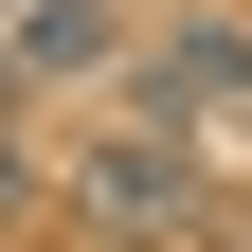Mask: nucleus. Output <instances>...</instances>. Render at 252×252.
Returning a JSON list of instances; mask_svg holds the SVG:
<instances>
[{"label": "nucleus", "mask_w": 252, "mask_h": 252, "mask_svg": "<svg viewBox=\"0 0 252 252\" xmlns=\"http://www.w3.org/2000/svg\"><path fill=\"white\" fill-rule=\"evenodd\" d=\"M126 126H162L180 162H252V18H180L162 54L126 36Z\"/></svg>", "instance_id": "f03ea898"}, {"label": "nucleus", "mask_w": 252, "mask_h": 252, "mask_svg": "<svg viewBox=\"0 0 252 252\" xmlns=\"http://www.w3.org/2000/svg\"><path fill=\"white\" fill-rule=\"evenodd\" d=\"M36 198L72 216V234H108V252H180L198 234V162H180L162 126H90L72 162H36Z\"/></svg>", "instance_id": "f257e3e1"}, {"label": "nucleus", "mask_w": 252, "mask_h": 252, "mask_svg": "<svg viewBox=\"0 0 252 252\" xmlns=\"http://www.w3.org/2000/svg\"><path fill=\"white\" fill-rule=\"evenodd\" d=\"M126 72V0H0V90H90Z\"/></svg>", "instance_id": "7ed1b4c3"}, {"label": "nucleus", "mask_w": 252, "mask_h": 252, "mask_svg": "<svg viewBox=\"0 0 252 252\" xmlns=\"http://www.w3.org/2000/svg\"><path fill=\"white\" fill-rule=\"evenodd\" d=\"M36 216V144H18V108H0V234Z\"/></svg>", "instance_id": "20e7f679"}]
</instances>
